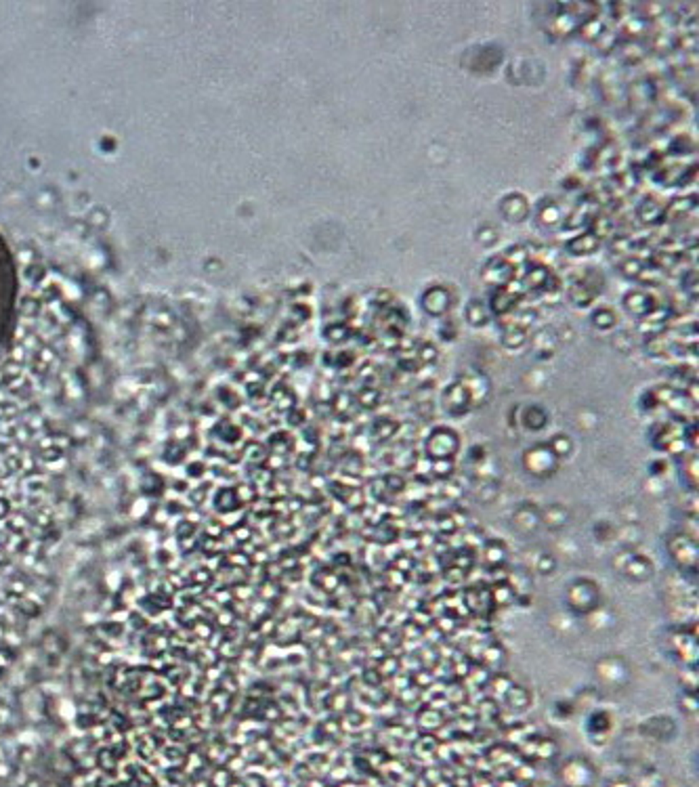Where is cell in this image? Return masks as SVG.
Listing matches in <instances>:
<instances>
[{
    "label": "cell",
    "instance_id": "3957f363",
    "mask_svg": "<svg viewBox=\"0 0 699 787\" xmlns=\"http://www.w3.org/2000/svg\"><path fill=\"white\" fill-rule=\"evenodd\" d=\"M613 567L628 577L630 582H647L653 577L655 573V567H653V561L645 555H638L630 548H626L624 552H620L613 561Z\"/></svg>",
    "mask_w": 699,
    "mask_h": 787
},
{
    "label": "cell",
    "instance_id": "5bb4252c",
    "mask_svg": "<svg viewBox=\"0 0 699 787\" xmlns=\"http://www.w3.org/2000/svg\"><path fill=\"white\" fill-rule=\"evenodd\" d=\"M509 706L516 710V712H523L531 706V693L525 689V686H519V684H511V689L504 693Z\"/></svg>",
    "mask_w": 699,
    "mask_h": 787
},
{
    "label": "cell",
    "instance_id": "8992f818",
    "mask_svg": "<svg viewBox=\"0 0 699 787\" xmlns=\"http://www.w3.org/2000/svg\"><path fill=\"white\" fill-rule=\"evenodd\" d=\"M596 674L603 680V684H607L609 689H620L624 686L630 678V670L626 666L624 659L620 657H605L596 664Z\"/></svg>",
    "mask_w": 699,
    "mask_h": 787
},
{
    "label": "cell",
    "instance_id": "e0dca14e",
    "mask_svg": "<svg viewBox=\"0 0 699 787\" xmlns=\"http://www.w3.org/2000/svg\"><path fill=\"white\" fill-rule=\"evenodd\" d=\"M523 424L531 431H538L546 424V413L542 412L540 408H529L523 416Z\"/></svg>",
    "mask_w": 699,
    "mask_h": 787
},
{
    "label": "cell",
    "instance_id": "ba28073f",
    "mask_svg": "<svg viewBox=\"0 0 699 787\" xmlns=\"http://www.w3.org/2000/svg\"><path fill=\"white\" fill-rule=\"evenodd\" d=\"M513 527L519 533H536L542 527L540 519V508H536L534 504H521L513 513Z\"/></svg>",
    "mask_w": 699,
    "mask_h": 787
},
{
    "label": "cell",
    "instance_id": "d6986e66",
    "mask_svg": "<svg viewBox=\"0 0 699 787\" xmlns=\"http://www.w3.org/2000/svg\"><path fill=\"white\" fill-rule=\"evenodd\" d=\"M551 451L556 456V458H565L569 451H571V441H569V437H565V435H558V437H554L551 441Z\"/></svg>",
    "mask_w": 699,
    "mask_h": 787
},
{
    "label": "cell",
    "instance_id": "9c48e42d",
    "mask_svg": "<svg viewBox=\"0 0 699 787\" xmlns=\"http://www.w3.org/2000/svg\"><path fill=\"white\" fill-rule=\"evenodd\" d=\"M471 397L464 389V384H454L449 386L445 393H443V408L454 416H460V413L469 412L471 408Z\"/></svg>",
    "mask_w": 699,
    "mask_h": 787
},
{
    "label": "cell",
    "instance_id": "277c9868",
    "mask_svg": "<svg viewBox=\"0 0 699 787\" xmlns=\"http://www.w3.org/2000/svg\"><path fill=\"white\" fill-rule=\"evenodd\" d=\"M668 550L672 555V561L680 571H698V542L695 537L687 533H676L668 542Z\"/></svg>",
    "mask_w": 699,
    "mask_h": 787
},
{
    "label": "cell",
    "instance_id": "8fae6325",
    "mask_svg": "<svg viewBox=\"0 0 699 787\" xmlns=\"http://www.w3.org/2000/svg\"><path fill=\"white\" fill-rule=\"evenodd\" d=\"M540 519H542V527H549L554 531V529H563L565 525L569 523L571 513L563 504H552L549 508L540 510Z\"/></svg>",
    "mask_w": 699,
    "mask_h": 787
},
{
    "label": "cell",
    "instance_id": "2e32d148",
    "mask_svg": "<svg viewBox=\"0 0 699 787\" xmlns=\"http://www.w3.org/2000/svg\"><path fill=\"white\" fill-rule=\"evenodd\" d=\"M554 569H556V559L551 552H538L531 562V571L538 575H551Z\"/></svg>",
    "mask_w": 699,
    "mask_h": 787
},
{
    "label": "cell",
    "instance_id": "30bf717a",
    "mask_svg": "<svg viewBox=\"0 0 699 787\" xmlns=\"http://www.w3.org/2000/svg\"><path fill=\"white\" fill-rule=\"evenodd\" d=\"M563 779L571 787H586L592 783V768L582 760H573L565 766Z\"/></svg>",
    "mask_w": 699,
    "mask_h": 787
},
{
    "label": "cell",
    "instance_id": "7a4b0ae2",
    "mask_svg": "<svg viewBox=\"0 0 699 787\" xmlns=\"http://www.w3.org/2000/svg\"><path fill=\"white\" fill-rule=\"evenodd\" d=\"M567 607L578 615H590L594 609L601 607V588L596 582L580 577L567 586Z\"/></svg>",
    "mask_w": 699,
    "mask_h": 787
},
{
    "label": "cell",
    "instance_id": "5b68a950",
    "mask_svg": "<svg viewBox=\"0 0 699 787\" xmlns=\"http://www.w3.org/2000/svg\"><path fill=\"white\" fill-rule=\"evenodd\" d=\"M523 464L529 470V475H534V477H551L556 473L558 458L552 453L549 446H538V448H531L525 453Z\"/></svg>",
    "mask_w": 699,
    "mask_h": 787
},
{
    "label": "cell",
    "instance_id": "7c38bea8",
    "mask_svg": "<svg viewBox=\"0 0 699 787\" xmlns=\"http://www.w3.org/2000/svg\"><path fill=\"white\" fill-rule=\"evenodd\" d=\"M643 733L653 737V739H670L676 729H674V722L665 716H658V718H649L645 724H643Z\"/></svg>",
    "mask_w": 699,
    "mask_h": 787
},
{
    "label": "cell",
    "instance_id": "4fadbf2b",
    "mask_svg": "<svg viewBox=\"0 0 699 787\" xmlns=\"http://www.w3.org/2000/svg\"><path fill=\"white\" fill-rule=\"evenodd\" d=\"M483 557H485V562L489 567H502L506 562V557H509V548L500 540H489L483 546Z\"/></svg>",
    "mask_w": 699,
    "mask_h": 787
},
{
    "label": "cell",
    "instance_id": "9a60e30c",
    "mask_svg": "<svg viewBox=\"0 0 699 787\" xmlns=\"http://www.w3.org/2000/svg\"><path fill=\"white\" fill-rule=\"evenodd\" d=\"M489 599H491L494 605H498V607H506V605H513L515 602L516 595L515 590H513V586L504 580V582L494 584V590L489 592Z\"/></svg>",
    "mask_w": 699,
    "mask_h": 787
},
{
    "label": "cell",
    "instance_id": "52a82bcc",
    "mask_svg": "<svg viewBox=\"0 0 699 787\" xmlns=\"http://www.w3.org/2000/svg\"><path fill=\"white\" fill-rule=\"evenodd\" d=\"M427 451L435 458V460H449L456 451H458V435L451 433L449 428L435 431L429 437Z\"/></svg>",
    "mask_w": 699,
    "mask_h": 787
},
{
    "label": "cell",
    "instance_id": "ac0fdd59",
    "mask_svg": "<svg viewBox=\"0 0 699 787\" xmlns=\"http://www.w3.org/2000/svg\"><path fill=\"white\" fill-rule=\"evenodd\" d=\"M475 491H477L479 502H494V500H496V495H498V483H494V481L485 479V481H483Z\"/></svg>",
    "mask_w": 699,
    "mask_h": 787
},
{
    "label": "cell",
    "instance_id": "ffe728a7",
    "mask_svg": "<svg viewBox=\"0 0 699 787\" xmlns=\"http://www.w3.org/2000/svg\"><path fill=\"white\" fill-rule=\"evenodd\" d=\"M590 731H609V716L605 712H596L590 716Z\"/></svg>",
    "mask_w": 699,
    "mask_h": 787
},
{
    "label": "cell",
    "instance_id": "44dd1931",
    "mask_svg": "<svg viewBox=\"0 0 699 787\" xmlns=\"http://www.w3.org/2000/svg\"><path fill=\"white\" fill-rule=\"evenodd\" d=\"M613 787H630V783H628V781H620V786H613Z\"/></svg>",
    "mask_w": 699,
    "mask_h": 787
},
{
    "label": "cell",
    "instance_id": "6da1fadb",
    "mask_svg": "<svg viewBox=\"0 0 699 787\" xmlns=\"http://www.w3.org/2000/svg\"><path fill=\"white\" fill-rule=\"evenodd\" d=\"M17 302V267L13 252L0 235V340L4 338Z\"/></svg>",
    "mask_w": 699,
    "mask_h": 787
}]
</instances>
